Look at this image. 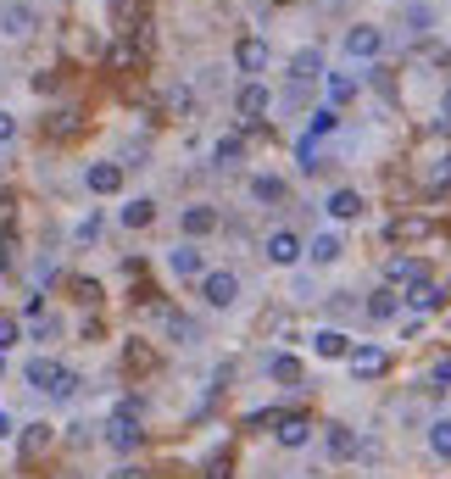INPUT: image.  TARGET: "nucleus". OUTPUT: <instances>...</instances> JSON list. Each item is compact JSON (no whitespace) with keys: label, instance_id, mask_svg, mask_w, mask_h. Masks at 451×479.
<instances>
[{"label":"nucleus","instance_id":"nucleus-1","mask_svg":"<svg viewBox=\"0 0 451 479\" xmlns=\"http://www.w3.org/2000/svg\"><path fill=\"white\" fill-rule=\"evenodd\" d=\"M23 379H28L34 390H45V395H56V402H67V395L78 390V373H73V368H61L56 357H28V368H23Z\"/></svg>","mask_w":451,"mask_h":479},{"label":"nucleus","instance_id":"nucleus-2","mask_svg":"<svg viewBox=\"0 0 451 479\" xmlns=\"http://www.w3.org/2000/svg\"><path fill=\"white\" fill-rule=\"evenodd\" d=\"M201 301H207L212 312L234 307L240 301V279L229 274V267H207V274H201Z\"/></svg>","mask_w":451,"mask_h":479},{"label":"nucleus","instance_id":"nucleus-20","mask_svg":"<svg viewBox=\"0 0 451 479\" xmlns=\"http://www.w3.org/2000/svg\"><path fill=\"white\" fill-rule=\"evenodd\" d=\"M407 307H413V312H435V307H440V284L418 279L413 290H407Z\"/></svg>","mask_w":451,"mask_h":479},{"label":"nucleus","instance_id":"nucleus-22","mask_svg":"<svg viewBox=\"0 0 451 479\" xmlns=\"http://www.w3.org/2000/svg\"><path fill=\"white\" fill-rule=\"evenodd\" d=\"M429 235V218H401V223H384V240H423Z\"/></svg>","mask_w":451,"mask_h":479},{"label":"nucleus","instance_id":"nucleus-34","mask_svg":"<svg viewBox=\"0 0 451 479\" xmlns=\"http://www.w3.org/2000/svg\"><path fill=\"white\" fill-rule=\"evenodd\" d=\"M6 140H17V117H12V112H0V145H6Z\"/></svg>","mask_w":451,"mask_h":479},{"label":"nucleus","instance_id":"nucleus-35","mask_svg":"<svg viewBox=\"0 0 451 479\" xmlns=\"http://www.w3.org/2000/svg\"><path fill=\"white\" fill-rule=\"evenodd\" d=\"M134 12H139V0H117V23H134Z\"/></svg>","mask_w":451,"mask_h":479},{"label":"nucleus","instance_id":"nucleus-32","mask_svg":"<svg viewBox=\"0 0 451 479\" xmlns=\"http://www.w3.org/2000/svg\"><path fill=\"white\" fill-rule=\"evenodd\" d=\"M218 162H223V168L240 162V140H218Z\"/></svg>","mask_w":451,"mask_h":479},{"label":"nucleus","instance_id":"nucleus-17","mask_svg":"<svg viewBox=\"0 0 451 479\" xmlns=\"http://www.w3.org/2000/svg\"><path fill=\"white\" fill-rule=\"evenodd\" d=\"M123 223H129V228H151L156 223V201L151 196H134L129 206H123Z\"/></svg>","mask_w":451,"mask_h":479},{"label":"nucleus","instance_id":"nucleus-9","mask_svg":"<svg viewBox=\"0 0 451 479\" xmlns=\"http://www.w3.org/2000/svg\"><path fill=\"white\" fill-rule=\"evenodd\" d=\"M234 61H240V73H262V68H268V39L245 34L240 45H234Z\"/></svg>","mask_w":451,"mask_h":479},{"label":"nucleus","instance_id":"nucleus-38","mask_svg":"<svg viewBox=\"0 0 451 479\" xmlns=\"http://www.w3.org/2000/svg\"><path fill=\"white\" fill-rule=\"evenodd\" d=\"M440 112H446V123H451V90H446V100H440Z\"/></svg>","mask_w":451,"mask_h":479},{"label":"nucleus","instance_id":"nucleus-23","mask_svg":"<svg viewBox=\"0 0 451 479\" xmlns=\"http://www.w3.org/2000/svg\"><path fill=\"white\" fill-rule=\"evenodd\" d=\"M268 373H273L279 385H301V357H290V351H284V357L268 363Z\"/></svg>","mask_w":451,"mask_h":479},{"label":"nucleus","instance_id":"nucleus-37","mask_svg":"<svg viewBox=\"0 0 451 479\" xmlns=\"http://www.w3.org/2000/svg\"><path fill=\"white\" fill-rule=\"evenodd\" d=\"M6 435H12V412H0V441H6Z\"/></svg>","mask_w":451,"mask_h":479},{"label":"nucleus","instance_id":"nucleus-6","mask_svg":"<svg viewBox=\"0 0 451 479\" xmlns=\"http://www.w3.org/2000/svg\"><path fill=\"white\" fill-rule=\"evenodd\" d=\"M306 257V245L296 240V228H273V235H268V262L273 267H296Z\"/></svg>","mask_w":451,"mask_h":479},{"label":"nucleus","instance_id":"nucleus-12","mask_svg":"<svg viewBox=\"0 0 451 479\" xmlns=\"http://www.w3.org/2000/svg\"><path fill=\"white\" fill-rule=\"evenodd\" d=\"M323 212H329V218H340V223H352V218H362V196H357V190H329Z\"/></svg>","mask_w":451,"mask_h":479},{"label":"nucleus","instance_id":"nucleus-4","mask_svg":"<svg viewBox=\"0 0 451 479\" xmlns=\"http://www.w3.org/2000/svg\"><path fill=\"white\" fill-rule=\"evenodd\" d=\"M34 28H39V17H34L28 0H6V6H0V34L6 39H28Z\"/></svg>","mask_w":451,"mask_h":479},{"label":"nucleus","instance_id":"nucleus-13","mask_svg":"<svg viewBox=\"0 0 451 479\" xmlns=\"http://www.w3.org/2000/svg\"><path fill=\"white\" fill-rule=\"evenodd\" d=\"M352 373H357V379L384 373V346H352Z\"/></svg>","mask_w":451,"mask_h":479},{"label":"nucleus","instance_id":"nucleus-7","mask_svg":"<svg viewBox=\"0 0 451 479\" xmlns=\"http://www.w3.org/2000/svg\"><path fill=\"white\" fill-rule=\"evenodd\" d=\"M84 184H90L95 196H117V190H123V162H90Z\"/></svg>","mask_w":451,"mask_h":479},{"label":"nucleus","instance_id":"nucleus-5","mask_svg":"<svg viewBox=\"0 0 451 479\" xmlns=\"http://www.w3.org/2000/svg\"><path fill=\"white\" fill-rule=\"evenodd\" d=\"M345 56H357V61H374V56H384V28H374V23H357L352 34H345Z\"/></svg>","mask_w":451,"mask_h":479},{"label":"nucleus","instance_id":"nucleus-11","mask_svg":"<svg viewBox=\"0 0 451 479\" xmlns=\"http://www.w3.org/2000/svg\"><path fill=\"white\" fill-rule=\"evenodd\" d=\"M178 228H184L190 240H201V235H212V228H218V212H212V206H184Z\"/></svg>","mask_w":451,"mask_h":479},{"label":"nucleus","instance_id":"nucleus-26","mask_svg":"<svg viewBox=\"0 0 451 479\" xmlns=\"http://www.w3.org/2000/svg\"><path fill=\"white\" fill-rule=\"evenodd\" d=\"M318 68H323V56H318L313 45H306V51H296V61H290V73H296V78H313Z\"/></svg>","mask_w":451,"mask_h":479},{"label":"nucleus","instance_id":"nucleus-30","mask_svg":"<svg viewBox=\"0 0 451 479\" xmlns=\"http://www.w3.org/2000/svg\"><path fill=\"white\" fill-rule=\"evenodd\" d=\"M446 190H451V156L440 162L435 173H429V196H446Z\"/></svg>","mask_w":451,"mask_h":479},{"label":"nucleus","instance_id":"nucleus-21","mask_svg":"<svg viewBox=\"0 0 451 479\" xmlns=\"http://www.w3.org/2000/svg\"><path fill=\"white\" fill-rule=\"evenodd\" d=\"M279 446H306V441H313V424H306V419H279Z\"/></svg>","mask_w":451,"mask_h":479},{"label":"nucleus","instance_id":"nucleus-27","mask_svg":"<svg viewBox=\"0 0 451 479\" xmlns=\"http://www.w3.org/2000/svg\"><path fill=\"white\" fill-rule=\"evenodd\" d=\"M329 129H335V107H323V112H313V123H306V145H313V140H323Z\"/></svg>","mask_w":451,"mask_h":479},{"label":"nucleus","instance_id":"nucleus-28","mask_svg":"<svg viewBox=\"0 0 451 479\" xmlns=\"http://www.w3.org/2000/svg\"><path fill=\"white\" fill-rule=\"evenodd\" d=\"M396 307H401V296H396V290H379V296L368 301V312H374V318H396Z\"/></svg>","mask_w":451,"mask_h":479},{"label":"nucleus","instance_id":"nucleus-31","mask_svg":"<svg viewBox=\"0 0 451 479\" xmlns=\"http://www.w3.org/2000/svg\"><path fill=\"white\" fill-rule=\"evenodd\" d=\"M17 340H23V323H17V318H0V351H12Z\"/></svg>","mask_w":451,"mask_h":479},{"label":"nucleus","instance_id":"nucleus-39","mask_svg":"<svg viewBox=\"0 0 451 479\" xmlns=\"http://www.w3.org/2000/svg\"><path fill=\"white\" fill-rule=\"evenodd\" d=\"M0 373H6V363H0Z\"/></svg>","mask_w":451,"mask_h":479},{"label":"nucleus","instance_id":"nucleus-18","mask_svg":"<svg viewBox=\"0 0 451 479\" xmlns=\"http://www.w3.org/2000/svg\"><path fill=\"white\" fill-rule=\"evenodd\" d=\"M51 441H56V429H51V424H28V429H23V441H17V451H23V457H39Z\"/></svg>","mask_w":451,"mask_h":479},{"label":"nucleus","instance_id":"nucleus-8","mask_svg":"<svg viewBox=\"0 0 451 479\" xmlns=\"http://www.w3.org/2000/svg\"><path fill=\"white\" fill-rule=\"evenodd\" d=\"M168 267H173L178 279H201V274H207V257H201L195 245L184 240V245H173V251H168Z\"/></svg>","mask_w":451,"mask_h":479},{"label":"nucleus","instance_id":"nucleus-36","mask_svg":"<svg viewBox=\"0 0 451 479\" xmlns=\"http://www.w3.org/2000/svg\"><path fill=\"white\" fill-rule=\"evenodd\" d=\"M112 479H146V474H139V468H117Z\"/></svg>","mask_w":451,"mask_h":479},{"label":"nucleus","instance_id":"nucleus-10","mask_svg":"<svg viewBox=\"0 0 451 479\" xmlns=\"http://www.w3.org/2000/svg\"><path fill=\"white\" fill-rule=\"evenodd\" d=\"M234 107H240V117H262V112L273 107V95H268V84H257V78H251V84H240Z\"/></svg>","mask_w":451,"mask_h":479},{"label":"nucleus","instance_id":"nucleus-14","mask_svg":"<svg viewBox=\"0 0 451 479\" xmlns=\"http://www.w3.org/2000/svg\"><path fill=\"white\" fill-rule=\"evenodd\" d=\"M313 351H318V357H352V335H345V329H318Z\"/></svg>","mask_w":451,"mask_h":479},{"label":"nucleus","instance_id":"nucleus-29","mask_svg":"<svg viewBox=\"0 0 451 479\" xmlns=\"http://www.w3.org/2000/svg\"><path fill=\"white\" fill-rule=\"evenodd\" d=\"M251 196H257V201H279V196H284V184L262 173V179H251Z\"/></svg>","mask_w":451,"mask_h":479},{"label":"nucleus","instance_id":"nucleus-16","mask_svg":"<svg viewBox=\"0 0 451 479\" xmlns=\"http://www.w3.org/2000/svg\"><path fill=\"white\" fill-rule=\"evenodd\" d=\"M323 95H329V107H345V100H357V78L352 73H329L323 78Z\"/></svg>","mask_w":451,"mask_h":479},{"label":"nucleus","instance_id":"nucleus-24","mask_svg":"<svg viewBox=\"0 0 451 479\" xmlns=\"http://www.w3.org/2000/svg\"><path fill=\"white\" fill-rule=\"evenodd\" d=\"M323 441H329V457H352V451H357V435L345 429V424H329V435H323Z\"/></svg>","mask_w":451,"mask_h":479},{"label":"nucleus","instance_id":"nucleus-15","mask_svg":"<svg viewBox=\"0 0 451 479\" xmlns=\"http://www.w3.org/2000/svg\"><path fill=\"white\" fill-rule=\"evenodd\" d=\"M340 251H345V245H340V235H335V228H323V235H318L313 245H306V257H313L318 267H329V262H340Z\"/></svg>","mask_w":451,"mask_h":479},{"label":"nucleus","instance_id":"nucleus-25","mask_svg":"<svg viewBox=\"0 0 451 479\" xmlns=\"http://www.w3.org/2000/svg\"><path fill=\"white\" fill-rule=\"evenodd\" d=\"M429 451L451 463V419H435V424H429Z\"/></svg>","mask_w":451,"mask_h":479},{"label":"nucleus","instance_id":"nucleus-3","mask_svg":"<svg viewBox=\"0 0 451 479\" xmlns=\"http://www.w3.org/2000/svg\"><path fill=\"white\" fill-rule=\"evenodd\" d=\"M107 441H112L117 451H134V446H139V402H123V407L112 412Z\"/></svg>","mask_w":451,"mask_h":479},{"label":"nucleus","instance_id":"nucleus-19","mask_svg":"<svg viewBox=\"0 0 451 479\" xmlns=\"http://www.w3.org/2000/svg\"><path fill=\"white\" fill-rule=\"evenodd\" d=\"M384 279H391V284H401V279H423V262L418 257H391V262H384Z\"/></svg>","mask_w":451,"mask_h":479},{"label":"nucleus","instance_id":"nucleus-33","mask_svg":"<svg viewBox=\"0 0 451 479\" xmlns=\"http://www.w3.org/2000/svg\"><path fill=\"white\" fill-rule=\"evenodd\" d=\"M429 379H435V390H446V385H451V357H440V363H435V373H429Z\"/></svg>","mask_w":451,"mask_h":479}]
</instances>
